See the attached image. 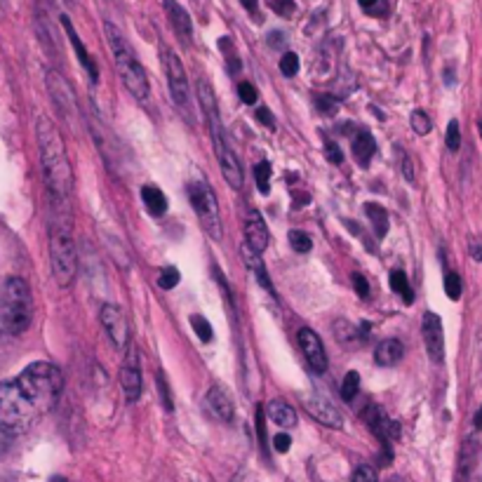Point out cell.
<instances>
[{"mask_svg":"<svg viewBox=\"0 0 482 482\" xmlns=\"http://www.w3.org/2000/svg\"><path fill=\"white\" fill-rule=\"evenodd\" d=\"M64 377L52 363H31L15 379L0 381V431L17 438L55 410Z\"/></svg>","mask_w":482,"mask_h":482,"instance_id":"obj_1","label":"cell"},{"mask_svg":"<svg viewBox=\"0 0 482 482\" xmlns=\"http://www.w3.org/2000/svg\"><path fill=\"white\" fill-rule=\"evenodd\" d=\"M36 137L40 149V163H43V177L48 184L50 198L59 210H66L71 189H73V172L69 156H66L62 135L50 118L40 116L36 123Z\"/></svg>","mask_w":482,"mask_h":482,"instance_id":"obj_2","label":"cell"},{"mask_svg":"<svg viewBox=\"0 0 482 482\" xmlns=\"http://www.w3.org/2000/svg\"><path fill=\"white\" fill-rule=\"evenodd\" d=\"M196 90H198L200 106H203V111H205V116H207V123H210L212 142H214V153H217V160H219V167H222L224 179L233 186V189H243V184H245L243 165H240L238 156L233 153L229 142H226L224 125H222V118H219L217 97H214L210 83H207V80H203V78H200L198 83H196Z\"/></svg>","mask_w":482,"mask_h":482,"instance_id":"obj_3","label":"cell"},{"mask_svg":"<svg viewBox=\"0 0 482 482\" xmlns=\"http://www.w3.org/2000/svg\"><path fill=\"white\" fill-rule=\"evenodd\" d=\"M33 297L26 280L12 276L0 283V337H19L31 327Z\"/></svg>","mask_w":482,"mask_h":482,"instance_id":"obj_4","label":"cell"},{"mask_svg":"<svg viewBox=\"0 0 482 482\" xmlns=\"http://www.w3.org/2000/svg\"><path fill=\"white\" fill-rule=\"evenodd\" d=\"M104 31H106V40H109V45H111L113 59H116V69H118L120 80H123V85L132 92V97H135L137 102L146 104L151 87H149V78H146L142 62H139L132 48L127 45L123 33H120L111 22L104 24Z\"/></svg>","mask_w":482,"mask_h":482,"instance_id":"obj_5","label":"cell"},{"mask_svg":"<svg viewBox=\"0 0 482 482\" xmlns=\"http://www.w3.org/2000/svg\"><path fill=\"white\" fill-rule=\"evenodd\" d=\"M50 261H52V273L55 280L62 287H69L76 278L78 271V252L76 243H73V231H71V219L66 217L55 219L50 231Z\"/></svg>","mask_w":482,"mask_h":482,"instance_id":"obj_6","label":"cell"},{"mask_svg":"<svg viewBox=\"0 0 482 482\" xmlns=\"http://www.w3.org/2000/svg\"><path fill=\"white\" fill-rule=\"evenodd\" d=\"M189 200L196 210L203 229L210 233L214 240H222L224 229H222V214H219L217 196H214L212 186L205 182H193L189 184Z\"/></svg>","mask_w":482,"mask_h":482,"instance_id":"obj_7","label":"cell"},{"mask_svg":"<svg viewBox=\"0 0 482 482\" xmlns=\"http://www.w3.org/2000/svg\"><path fill=\"white\" fill-rule=\"evenodd\" d=\"M163 66H165V76L167 85H170L172 99L177 104V109L191 116V92H189V78H186L184 64L170 48L163 50Z\"/></svg>","mask_w":482,"mask_h":482,"instance_id":"obj_8","label":"cell"},{"mask_svg":"<svg viewBox=\"0 0 482 482\" xmlns=\"http://www.w3.org/2000/svg\"><path fill=\"white\" fill-rule=\"evenodd\" d=\"M48 90H50L52 102H55V106H57L59 116L66 120V125H71L73 130H78L80 127V109H78L76 95H73L69 80H66L62 73L50 71L48 73Z\"/></svg>","mask_w":482,"mask_h":482,"instance_id":"obj_9","label":"cell"},{"mask_svg":"<svg viewBox=\"0 0 482 482\" xmlns=\"http://www.w3.org/2000/svg\"><path fill=\"white\" fill-rule=\"evenodd\" d=\"M102 325L106 334H109L111 344L118 348V351H127V346L132 344L130 341V325H127V318L123 309L118 304H104L102 306Z\"/></svg>","mask_w":482,"mask_h":482,"instance_id":"obj_10","label":"cell"},{"mask_svg":"<svg viewBox=\"0 0 482 482\" xmlns=\"http://www.w3.org/2000/svg\"><path fill=\"white\" fill-rule=\"evenodd\" d=\"M421 334H424L426 353L433 363H443L445 360V332H443V320L435 313H426L421 320Z\"/></svg>","mask_w":482,"mask_h":482,"instance_id":"obj_11","label":"cell"},{"mask_svg":"<svg viewBox=\"0 0 482 482\" xmlns=\"http://www.w3.org/2000/svg\"><path fill=\"white\" fill-rule=\"evenodd\" d=\"M365 419H367V424H370L372 433L377 435V438L381 440V445H384L386 457L391 459V454H388L391 450H388V447H391L393 440L400 438V424L388 417L381 407H370V410L365 412Z\"/></svg>","mask_w":482,"mask_h":482,"instance_id":"obj_12","label":"cell"},{"mask_svg":"<svg viewBox=\"0 0 482 482\" xmlns=\"http://www.w3.org/2000/svg\"><path fill=\"white\" fill-rule=\"evenodd\" d=\"M120 384H123L125 398L135 403L142 396V370H139V353L137 348L130 344V351L120 365Z\"/></svg>","mask_w":482,"mask_h":482,"instance_id":"obj_13","label":"cell"},{"mask_svg":"<svg viewBox=\"0 0 482 482\" xmlns=\"http://www.w3.org/2000/svg\"><path fill=\"white\" fill-rule=\"evenodd\" d=\"M297 337H299V346H301V351H304L306 360H309V365L318 374H323L327 370V353H325V346H323V341H320V337L313 330H309V327H301Z\"/></svg>","mask_w":482,"mask_h":482,"instance_id":"obj_14","label":"cell"},{"mask_svg":"<svg viewBox=\"0 0 482 482\" xmlns=\"http://www.w3.org/2000/svg\"><path fill=\"white\" fill-rule=\"evenodd\" d=\"M245 240H247V247H250L252 252L261 254L269 247V240H271V233L266 229V222L261 219V214L257 210H250L247 212V222H245Z\"/></svg>","mask_w":482,"mask_h":482,"instance_id":"obj_15","label":"cell"},{"mask_svg":"<svg viewBox=\"0 0 482 482\" xmlns=\"http://www.w3.org/2000/svg\"><path fill=\"white\" fill-rule=\"evenodd\" d=\"M304 405L306 410L311 412L313 419H318L320 424L330 426V428H341V414L337 412V407H334L330 400H325L323 396H318V393H313V396H306L304 398Z\"/></svg>","mask_w":482,"mask_h":482,"instance_id":"obj_16","label":"cell"},{"mask_svg":"<svg viewBox=\"0 0 482 482\" xmlns=\"http://www.w3.org/2000/svg\"><path fill=\"white\" fill-rule=\"evenodd\" d=\"M62 26H64V31H66V36H69L71 40V45H73V50H76V57H78V62L83 64V69L87 71V76L92 78V83H97L99 80V71H97V64H95V59L90 57V52H87V48L83 45V40H80L78 36V31L73 29V24H71V19L69 17H62Z\"/></svg>","mask_w":482,"mask_h":482,"instance_id":"obj_17","label":"cell"},{"mask_svg":"<svg viewBox=\"0 0 482 482\" xmlns=\"http://www.w3.org/2000/svg\"><path fill=\"white\" fill-rule=\"evenodd\" d=\"M163 8L167 12V17H170V24L174 33H177L179 38L184 40V43H191L193 38V22L189 17V12H186L182 5L177 3V0H163Z\"/></svg>","mask_w":482,"mask_h":482,"instance_id":"obj_18","label":"cell"},{"mask_svg":"<svg viewBox=\"0 0 482 482\" xmlns=\"http://www.w3.org/2000/svg\"><path fill=\"white\" fill-rule=\"evenodd\" d=\"M207 407H210L219 419H224V421L233 419V400L224 386L210 388V393H207Z\"/></svg>","mask_w":482,"mask_h":482,"instance_id":"obj_19","label":"cell"},{"mask_svg":"<svg viewBox=\"0 0 482 482\" xmlns=\"http://www.w3.org/2000/svg\"><path fill=\"white\" fill-rule=\"evenodd\" d=\"M405 356V346L403 341L398 339H384L374 351V360H377L379 367H393L398 365Z\"/></svg>","mask_w":482,"mask_h":482,"instance_id":"obj_20","label":"cell"},{"mask_svg":"<svg viewBox=\"0 0 482 482\" xmlns=\"http://www.w3.org/2000/svg\"><path fill=\"white\" fill-rule=\"evenodd\" d=\"M266 414H269V419L273 421L276 426L280 428H292V426H297V412L292 410L290 405L285 403V400H271L269 407H266Z\"/></svg>","mask_w":482,"mask_h":482,"instance_id":"obj_21","label":"cell"},{"mask_svg":"<svg viewBox=\"0 0 482 482\" xmlns=\"http://www.w3.org/2000/svg\"><path fill=\"white\" fill-rule=\"evenodd\" d=\"M374 151H377V142H374V137L370 135V132H358L356 139H353V158L358 160L360 167L370 165Z\"/></svg>","mask_w":482,"mask_h":482,"instance_id":"obj_22","label":"cell"},{"mask_svg":"<svg viewBox=\"0 0 482 482\" xmlns=\"http://www.w3.org/2000/svg\"><path fill=\"white\" fill-rule=\"evenodd\" d=\"M142 200H144L146 210H149V214H153V217H163V214L167 212V198L158 186L146 184L142 189Z\"/></svg>","mask_w":482,"mask_h":482,"instance_id":"obj_23","label":"cell"},{"mask_svg":"<svg viewBox=\"0 0 482 482\" xmlns=\"http://www.w3.org/2000/svg\"><path fill=\"white\" fill-rule=\"evenodd\" d=\"M245 259H247V266H250V269L254 271V276H257V283L264 287L266 292H271V294H276V290H273V285H271V278H269V273H266V269H264V264H261V254H257V252H252L250 247H245Z\"/></svg>","mask_w":482,"mask_h":482,"instance_id":"obj_24","label":"cell"},{"mask_svg":"<svg viewBox=\"0 0 482 482\" xmlns=\"http://www.w3.org/2000/svg\"><path fill=\"white\" fill-rule=\"evenodd\" d=\"M365 212H367V217H370V222L374 226V231H377V236L386 238V233H388V212L377 203H367Z\"/></svg>","mask_w":482,"mask_h":482,"instance_id":"obj_25","label":"cell"},{"mask_svg":"<svg viewBox=\"0 0 482 482\" xmlns=\"http://www.w3.org/2000/svg\"><path fill=\"white\" fill-rule=\"evenodd\" d=\"M391 290L398 292L405 304H412L414 301V292L410 287V280H407V276H405V271H393L391 273Z\"/></svg>","mask_w":482,"mask_h":482,"instance_id":"obj_26","label":"cell"},{"mask_svg":"<svg viewBox=\"0 0 482 482\" xmlns=\"http://www.w3.org/2000/svg\"><path fill=\"white\" fill-rule=\"evenodd\" d=\"M254 179H257V189L261 196H269L271 193V163L269 160H261V163L254 167Z\"/></svg>","mask_w":482,"mask_h":482,"instance_id":"obj_27","label":"cell"},{"mask_svg":"<svg viewBox=\"0 0 482 482\" xmlns=\"http://www.w3.org/2000/svg\"><path fill=\"white\" fill-rule=\"evenodd\" d=\"M410 123H412V130L417 132L419 137H426L428 132L433 130V123H431V118H428V113L426 111H412V118H410Z\"/></svg>","mask_w":482,"mask_h":482,"instance_id":"obj_28","label":"cell"},{"mask_svg":"<svg viewBox=\"0 0 482 482\" xmlns=\"http://www.w3.org/2000/svg\"><path fill=\"white\" fill-rule=\"evenodd\" d=\"M360 388V374L358 372H348L344 377V384H341V398L346 400V403H351L353 398H356Z\"/></svg>","mask_w":482,"mask_h":482,"instance_id":"obj_29","label":"cell"},{"mask_svg":"<svg viewBox=\"0 0 482 482\" xmlns=\"http://www.w3.org/2000/svg\"><path fill=\"white\" fill-rule=\"evenodd\" d=\"M191 327H193V332L198 334V339L200 341H205V344H210L212 337H214V330H212V325L207 323V320L203 316H191Z\"/></svg>","mask_w":482,"mask_h":482,"instance_id":"obj_30","label":"cell"},{"mask_svg":"<svg viewBox=\"0 0 482 482\" xmlns=\"http://www.w3.org/2000/svg\"><path fill=\"white\" fill-rule=\"evenodd\" d=\"M287 238H290V245H292L294 252H301V254H304V252H311L313 240H311L309 236H306L304 231H297V229H294V231H290V236H287Z\"/></svg>","mask_w":482,"mask_h":482,"instance_id":"obj_31","label":"cell"},{"mask_svg":"<svg viewBox=\"0 0 482 482\" xmlns=\"http://www.w3.org/2000/svg\"><path fill=\"white\" fill-rule=\"evenodd\" d=\"M179 280H182L179 271L174 269V266H165V269L160 271V276H158V285L163 287V290H174V287L179 285Z\"/></svg>","mask_w":482,"mask_h":482,"instance_id":"obj_32","label":"cell"},{"mask_svg":"<svg viewBox=\"0 0 482 482\" xmlns=\"http://www.w3.org/2000/svg\"><path fill=\"white\" fill-rule=\"evenodd\" d=\"M461 292H464V285H461L459 273H447V276H445V294L452 301H459Z\"/></svg>","mask_w":482,"mask_h":482,"instance_id":"obj_33","label":"cell"},{"mask_svg":"<svg viewBox=\"0 0 482 482\" xmlns=\"http://www.w3.org/2000/svg\"><path fill=\"white\" fill-rule=\"evenodd\" d=\"M445 144H447V149H450L452 153L459 151V146H461V130H459V123H457V120H450V125H447Z\"/></svg>","mask_w":482,"mask_h":482,"instance_id":"obj_34","label":"cell"},{"mask_svg":"<svg viewBox=\"0 0 482 482\" xmlns=\"http://www.w3.org/2000/svg\"><path fill=\"white\" fill-rule=\"evenodd\" d=\"M266 3H269V8L276 12V15L285 17V19H290L294 15V8H297L294 0H266Z\"/></svg>","mask_w":482,"mask_h":482,"instance_id":"obj_35","label":"cell"},{"mask_svg":"<svg viewBox=\"0 0 482 482\" xmlns=\"http://www.w3.org/2000/svg\"><path fill=\"white\" fill-rule=\"evenodd\" d=\"M156 384H158V393H160V403H163V407H165L167 412H174V403H172V396H170V386L165 384L163 372H158Z\"/></svg>","mask_w":482,"mask_h":482,"instance_id":"obj_36","label":"cell"},{"mask_svg":"<svg viewBox=\"0 0 482 482\" xmlns=\"http://www.w3.org/2000/svg\"><path fill=\"white\" fill-rule=\"evenodd\" d=\"M280 71H283L287 78L297 76V73H299V57L294 55V52H287V55H283V59H280Z\"/></svg>","mask_w":482,"mask_h":482,"instance_id":"obj_37","label":"cell"},{"mask_svg":"<svg viewBox=\"0 0 482 482\" xmlns=\"http://www.w3.org/2000/svg\"><path fill=\"white\" fill-rule=\"evenodd\" d=\"M351 482H379V478L372 466H358L356 471H353Z\"/></svg>","mask_w":482,"mask_h":482,"instance_id":"obj_38","label":"cell"},{"mask_svg":"<svg viewBox=\"0 0 482 482\" xmlns=\"http://www.w3.org/2000/svg\"><path fill=\"white\" fill-rule=\"evenodd\" d=\"M238 97L243 99V104H257V87L252 83H240L238 85Z\"/></svg>","mask_w":482,"mask_h":482,"instance_id":"obj_39","label":"cell"},{"mask_svg":"<svg viewBox=\"0 0 482 482\" xmlns=\"http://www.w3.org/2000/svg\"><path fill=\"white\" fill-rule=\"evenodd\" d=\"M290 447H292V438L287 433H278L276 438H273V450H276L278 454L290 452Z\"/></svg>","mask_w":482,"mask_h":482,"instance_id":"obj_40","label":"cell"},{"mask_svg":"<svg viewBox=\"0 0 482 482\" xmlns=\"http://www.w3.org/2000/svg\"><path fill=\"white\" fill-rule=\"evenodd\" d=\"M325 156H327V160H330V163H334V165H339L341 160H344V153H341V149L334 142H327L325 144Z\"/></svg>","mask_w":482,"mask_h":482,"instance_id":"obj_41","label":"cell"},{"mask_svg":"<svg viewBox=\"0 0 482 482\" xmlns=\"http://www.w3.org/2000/svg\"><path fill=\"white\" fill-rule=\"evenodd\" d=\"M353 287H356V292L363 299L370 297V283L365 280V276H360V273H353Z\"/></svg>","mask_w":482,"mask_h":482,"instance_id":"obj_42","label":"cell"},{"mask_svg":"<svg viewBox=\"0 0 482 482\" xmlns=\"http://www.w3.org/2000/svg\"><path fill=\"white\" fill-rule=\"evenodd\" d=\"M257 120H259V123H264L266 127H271V130L276 127V118L271 116L269 109H259V111H257Z\"/></svg>","mask_w":482,"mask_h":482,"instance_id":"obj_43","label":"cell"},{"mask_svg":"<svg viewBox=\"0 0 482 482\" xmlns=\"http://www.w3.org/2000/svg\"><path fill=\"white\" fill-rule=\"evenodd\" d=\"M316 102H318L320 109H323V113H327V116H332V113L337 111V104H334L330 97H318Z\"/></svg>","mask_w":482,"mask_h":482,"instance_id":"obj_44","label":"cell"},{"mask_svg":"<svg viewBox=\"0 0 482 482\" xmlns=\"http://www.w3.org/2000/svg\"><path fill=\"white\" fill-rule=\"evenodd\" d=\"M400 158H403V174H405V179H407V182H412V179H414V165H412V160L407 158L403 151H400Z\"/></svg>","mask_w":482,"mask_h":482,"instance_id":"obj_45","label":"cell"},{"mask_svg":"<svg viewBox=\"0 0 482 482\" xmlns=\"http://www.w3.org/2000/svg\"><path fill=\"white\" fill-rule=\"evenodd\" d=\"M257 435H259V443L264 445V410H261V405L257 407Z\"/></svg>","mask_w":482,"mask_h":482,"instance_id":"obj_46","label":"cell"},{"mask_svg":"<svg viewBox=\"0 0 482 482\" xmlns=\"http://www.w3.org/2000/svg\"><path fill=\"white\" fill-rule=\"evenodd\" d=\"M285 43V33H280V31H273L271 36H269V45L271 48H280V45Z\"/></svg>","mask_w":482,"mask_h":482,"instance_id":"obj_47","label":"cell"},{"mask_svg":"<svg viewBox=\"0 0 482 482\" xmlns=\"http://www.w3.org/2000/svg\"><path fill=\"white\" fill-rule=\"evenodd\" d=\"M471 257L475 261H482V245L480 243H471Z\"/></svg>","mask_w":482,"mask_h":482,"instance_id":"obj_48","label":"cell"},{"mask_svg":"<svg viewBox=\"0 0 482 482\" xmlns=\"http://www.w3.org/2000/svg\"><path fill=\"white\" fill-rule=\"evenodd\" d=\"M358 3L365 12H374V5H379V0H358Z\"/></svg>","mask_w":482,"mask_h":482,"instance_id":"obj_49","label":"cell"},{"mask_svg":"<svg viewBox=\"0 0 482 482\" xmlns=\"http://www.w3.org/2000/svg\"><path fill=\"white\" fill-rule=\"evenodd\" d=\"M311 200L309 193H301V196H294V207H304Z\"/></svg>","mask_w":482,"mask_h":482,"instance_id":"obj_50","label":"cell"},{"mask_svg":"<svg viewBox=\"0 0 482 482\" xmlns=\"http://www.w3.org/2000/svg\"><path fill=\"white\" fill-rule=\"evenodd\" d=\"M240 5L247 10V12H257V5H259V0H240Z\"/></svg>","mask_w":482,"mask_h":482,"instance_id":"obj_51","label":"cell"},{"mask_svg":"<svg viewBox=\"0 0 482 482\" xmlns=\"http://www.w3.org/2000/svg\"><path fill=\"white\" fill-rule=\"evenodd\" d=\"M8 445H10V438L5 435L3 431H0V454H5V450H8Z\"/></svg>","mask_w":482,"mask_h":482,"instance_id":"obj_52","label":"cell"},{"mask_svg":"<svg viewBox=\"0 0 482 482\" xmlns=\"http://www.w3.org/2000/svg\"><path fill=\"white\" fill-rule=\"evenodd\" d=\"M473 424H475V428H482V407L478 410V414H475V421H473Z\"/></svg>","mask_w":482,"mask_h":482,"instance_id":"obj_53","label":"cell"},{"mask_svg":"<svg viewBox=\"0 0 482 482\" xmlns=\"http://www.w3.org/2000/svg\"><path fill=\"white\" fill-rule=\"evenodd\" d=\"M5 5H8V0H0V10H5Z\"/></svg>","mask_w":482,"mask_h":482,"instance_id":"obj_54","label":"cell"},{"mask_svg":"<svg viewBox=\"0 0 482 482\" xmlns=\"http://www.w3.org/2000/svg\"><path fill=\"white\" fill-rule=\"evenodd\" d=\"M52 482H66L64 478H59V475H57V478H52Z\"/></svg>","mask_w":482,"mask_h":482,"instance_id":"obj_55","label":"cell"},{"mask_svg":"<svg viewBox=\"0 0 482 482\" xmlns=\"http://www.w3.org/2000/svg\"><path fill=\"white\" fill-rule=\"evenodd\" d=\"M64 5H73V0H62Z\"/></svg>","mask_w":482,"mask_h":482,"instance_id":"obj_56","label":"cell"},{"mask_svg":"<svg viewBox=\"0 0 482 482\" xmlns=\"http://www.w3.org/2000/svg\"><path fill=\"white\" fill-rule=\"evenodd\" d=\"M0 482H12V480H8V478H3V475H0Z\"/></svg>","mask_w":482,"mask_h":482,"instance_id":"obj_57","label":"cell"},{"mask_svg":"<svg viewBox=\"0 0 482 482\" xmlns=\"http://www.w3.org/2000/svg\"><path fill=\"white\" fill-rule=\"evenodd\" d=\"M480 135H482V127H480Z\"/></svg>","mask_w":482,"mask_h":482,"instance_id":"obj_58","label":"cell"}]
</instances>
